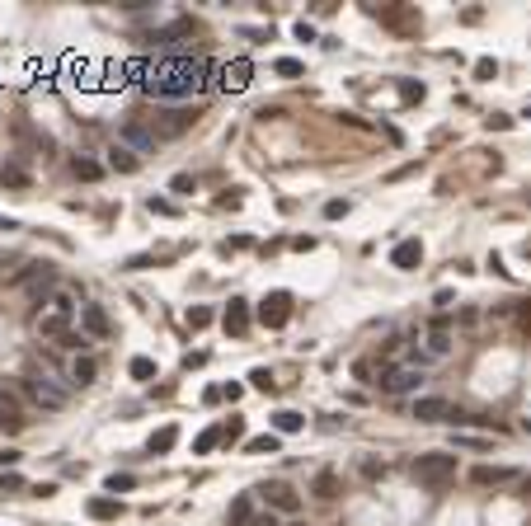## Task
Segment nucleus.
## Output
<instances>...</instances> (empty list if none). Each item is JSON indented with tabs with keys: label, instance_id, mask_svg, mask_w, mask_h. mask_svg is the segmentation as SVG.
Returning <instances> with one entry per match:
<instances>
[{
	"label": "nucleus",
	"instance_id": "1",
	"mask_svg": "<svg viewBox=\"0 0 531 526\" xmlns=\"http://www.w3.org/2000/svg\"><path fill=\"white\" fill-rule=\"evenodd\" d=\"M207 76V62L203 57H170V62H160L141 90L151 94V99H188V94L203 85Z\"/></svg>",
	"mask_w": 531,
	"mask_h": 526
},
{
	"label": "nucleus",
	"instance_id": "2",
	"mask_svg": "<svg viewBox=\"0 0 531 526\" xmlns=\"http://www.w3.org/2000/svg\"><path fill=\"white\" fill-rule=\"evenodd\" d=\"M414 480L423 489H447L456 480V456H447V451H423V456H414Z\"/></svg>",
	"mask_w": 531,
	"mask_h": 526
},
{
	"label": "nucleus",
	"instance_id": "3",
	"mask_svg": "<svg viewBox=\"0 0 531 526\" xmlns=\"http://www.w3.org/2000/svg\"><path fill=\"white\" fill-rule=\"evenodd\" d=\"M71 320H76V301L66 292H57L52 296V310L38 315V334H43V339H66V334H71Z\"/></svg>",
	"mask_w": 531,
	"mask_h": 526
},
{
	"label": "nucleus",
	"instance_id": "4",
	"mask_svg": "<svg viewBox=\"0 0 531 526\" xmlns=\"http://www.w3.org/2000/svg\"><path fill=\"white\" fill-rule=\"evenodd\" d=\"M118 146H127L132 155H137V151H141V155H151V151L160 146V132H156V127H146L141 118H127V123L118 127Z\"/></svg>",
	"mask_w": 531,
	"mask_h": 526
},
{
	"label": "nucleus",
	"instance_id": "5",
	"mask_svg": "<svg viewBox=\"0 0 531 526\" xmlns=\"http://www.w3.org/2000/svg\"><path fill=\"white\" fill-rule=\"evenodd\" d=\"M292 320V296L287 292H268L264 301H259V325L264 329H282Z\"/></svg>",
	"mask_w": 531,
	"mask_h": 526
},
{
	"label": "nucleus",
	"instance_id": "6",
	"mask_svg": "<svg viewBox=\"0 0 531 526\" xmlns=\"http://www.w3.org/2000/svg\"><path fill=\"white\" fill-rule=\"evenodd\" d=\"M254 494H264L268 512H278V517H292V512H301V498H297V489H287V484H259Z\"/></svg>",
	"mask_w": 531,
	"mask_h": 526
},
{
	"label": "nucleus",
	"instance_id": "7",
	"mask_svg": "<svg viewBox=\"0 0 531 526\" xmlns=\"http://www.w3.org/2000/svg\"><path fill=\"white\" fill-rule=\"evenodd\" d=\"M24 395H29L38 409H52V414L66 409V390H57L52 381H43V376H29V381H24Z\"/></svg>",
	"mask_w": 531,
	"mask_h": 526
},
{
	"label": "nucleus",
	"instance_id": "8",
	"mask_svg": "<svg viewBox=\"0 0 531 526\" xmlns=\"http://www.w3.org/2000/svg\"><path fill=\"white\" fill-rule=\"evenodd\" d=\"M419 381H423L419 367H386L381 372V390L386 395H409V390H419Z\"/></svg>",
	"mask_w": 531,
	"mask_h": 526
},
{
	"label": "nucleus",
	"instance_id": "9",
	"mask_svg": "<svg viewBox=\"0 0 531 526\" xmlns=\"http://www.w3.org/2000/svg\"><path fill=\"white\" fill-rule=\"evenodd\" d=\"M80 334L85 339H109L113 334V320L104 306H80Z\"/></svg>",
	"mask_w": 531,
	"mask_h": 526
},
{
	"label": "nucleus",
	"instance_id": "10",
	"mask_svg": "<svg viewBox=\"0 0 531 526\" xmlns=\"http://www.w3.org/2000/svg\"><path fill=\"white\" fill-rule=\"evenodd\" d=\"M221 329H226L231 339H245V334H250V301L235 296L231 306H226V315H221Z\"/></svg>",
	"mask_w": 531,
	"mask_h": 526
},
{
	"label": "nucleus",
	"instance_id": "11",
	"mask_svg": "<svg viewBox=\"0 0 531 526\" xmlns=\"http://www.w3.org/2000/svg\"><path fill=\"white\" fill-rule=\"evenodd\" d=\"M423 263V245H419V235H409V240H400V245L391 249V268H400V273H414Z\"/></svg>",
	"mask_w": 531,
	"mask_h": 526
},
{
	"label": "nucleus",
	"instance_id": "12",
	"mask_svg": "<svg viewBox=\"0 0 531 526\" xmlns=\"http://www.w3.org/2000/svg\"><path fill=\"white\" fill-rule=\"evenodd\" d=\"M456 409L447 400H438V395H423L419 404H414V418H419V423H442V418H452Z\"/></svg>",
	"mask_w": 531,
	"mask_h": 526
},
{
	"label": "nucleus",
	"instance_id": "13",
	"mask_svg": "<svg viewBox=\"0 0 531 526\" xmlns=\"http://www.w3.org/2000/svg\"><path fill=\"white\" fill-rule=\"evenodd\" d=\"M193 123H198V113H188V109H170V113H160V137H179V132H188Z\"/></svg>",
	"mask_w": 531,
	"mask_h": 526
},
{
	"label": "nucleus",
	"instance_id": "14",
	"mask_svg": "<svg viewBox=\"0 0 531 526\" xmlns=\"http://www.w3.org/2000/svg\"><path fill=\"white\" fill-rule=\"evenodd\" d=\"M470 480L480 484V489H489V484H508V480H513V470H508V465H475Z\"/></svg>",
	"mask_w": 531,
	"mask_h": 526
},
{
	"label": "nucleus",
	"instance_id": "15",
	"mask_svg": "<svg viewBox=\"0 0 531 526\" xmlns=\"http://www.w3.org/2000/svg\"><path fill=\"white\" fill-rule=\"evenodd\" d=\"M0 428H10V433L24 428V409H19L15 395H0Z\"/></svg>",
	"mask_w": 531,
	"mask_h": 526
},
{
	"label": "nucleus",
	"instance_id": "16",
	"mask_svg": "<svg viewBox=\"0 0 531 526\" xmlns=\"http://www.w3.org/2000/svg\"><path fill=\"white\" fill-rule=\"evenodd\" d=\"M245 451H250V456H278V451H282V437L278 433H259V437H250V442H245Z\"/></svg>",
	"mask_w": 531,
	"mask_h": 526
},
{
	"label": "nucleus",
	"instance_id": "17",
	"mask_svg": "<svg viewBox=\"0 0 531 526\" xmlns=\"http://www.w3.org/2000/svg\"><path fill=\"white\" fill-rule=\"evenodd\" d=\"M245 85H250V62H245V57H235L231 66H226V90H245Z\"/></svg>",
	"mask_w": 531,
	"mask_h": 526
},
{
	"label": "nucleus",
	"instance_id": "18",
	"mask_svg": "<svg viewBox=\"0 0 531 526\" xmlns=\"http://www.w3.org/2000/svg\"><path fill=\"white\" fill-rule=\"evenodd\" d=\"M174 442H179V428H174V423H165V428L151 437V456H170Z\"/></svg>",
	"mask_w": 531,
	"mask_h": 526
},
{
	"label": "nucleus",
	"instance_id": "19",
	"mask_svg": "<svg viewBox=\"0 0 531 526\" xmlns=\"http://www.w3.org/2000/svg\"><path fill=\"white\" fill-rule=\"evenodd\" d=\"M71 170H76V179H85V184L104 179V165H99V160H90V155H76V160H71Z\"/></svg>",
	"mask_w": 531,
	"mask_h": 526
},
{
	"label": "nucleus",
	"instance_id": "20",
	"mask_svg": "<svg viewBox=\"0 0 531 526\" xmlns=\"http://www.w3.org/2000/svg\"><path fill=\"white\" fill-rule=\"evenodd\" d=\"M301 423H306L301 414L282 409V414H273V433H278V437H292V433H301Z\"/></svg>",
	"mask_w": 531,
	"mask_h": 526
},
{
	"label": "nucleus",
	"instance_id": "21",
	"mask_svg": "<svg viewBox=\"0 0 531 526\" xmlns=\"http://www.w3.org/2000/svg\"><path fill=\"white\" fill-rule=\"evenodd\" d=\"M428 348H433V357H447V353H452V339H447V320H433Z\"/></svg>",
	"mask_w": 531,
	"mask_h": 526
},
{
	"label": "nucleus",
	"instance_id": "22",
	"mask_svg": "<svg viewBox=\"0 0 531 526\" xmlns=\"http://www.w3.org/2000/svg\"><path fill=\"white\" fill-rule=\"evenodd\" d=\"M311 494L315 498H334V494H339V475H334V470H320L315 484H311Z\"/></svg>",
	"mask_w": 531,
	"mask_h": 526
},
{
	"label": "nucleus",
	"instance_id": "23",
	"mask_svg": "<svg viewBox=\"0 0 531 526\" xmlns=\"http://www.w3.org/2000/svg\"><path fill=\"white\" fill-rule=\"evenodd\" d=\"M109 165H113L118 174H132V170L141 165V160H137L132 151H127V146H113V151H109Z\"/></svg>",
	"mask_w": 531,
	"mask_h": 526
},
{
	"label": "nucleus",
	"instance_id": "24",
	"mask_svg": "<svg viewBox=\"0 0 531 526\" xmlns=\"http://www.w3.org/2000/svg\"><path fill=\"white\" fill-rule=\"evenodd\" d=\"M118 498H90V517L94 522H109V517H118Z\"/></svg>",
	"mask_w": 531,
	"mask_h": 526
},
{
	"label": "nucleus",
	"instance_id": "25",
	"mask_svg": "<svg viewBox=\"0 0 531 526\" xmlns=\"http://www.w3.org/2000/svg\"><path fill=\"white\" fill-rule=\"evenodd\" d=\"M71 376H76L80 386H90L94 376H99V362H94V357H76V362H71Z\"/></svg>",
	"mask_w": 531,
	"mask_h": 526
},
{
	"label": "nucleus",
	"instance_id": "26",
	"mask_svg": "<svg viewBox=\"0 0 531 526\" xmlns=\"http://www.w3.org/2000/svg\"><path fill=\"white\" fill-rule=\"evenodd\" d=\"M254 522V503L250 498H235L231 503V526H250Z\"/></svg>",
	"mask_w": 531,
	"mask_h": 526
},
{
	"label": "nucleus",
	"instance_id": "27",
	"mask_svg": "<svg viewBox=\"0 0 531 526\" xmlns=\"http://www.w3.org/2000/svg\"><path fill=\"white\" fill-rule=\"evenodd\" d=\"M0 184H10V188H29V170H24V165H5V170H0Z\"/></svg>",
	"mask_w": 531,
	"mask_h": 526
},
{
	"label": "nucleus",
	"instance_id": "28",
	"mask_svg": "<svg viewBox=\"0 0 531 526\" xmlns=\"http://www.w3.org/2000/svg\"><path fill=\"white\" fill-rule=\"evenodd\" d=\"M250 386L264 390V395H273V390H278V381H273V372H268V367H254V372H250Z\"/></svg>",
	"mask_w": 531,
	"mask_h": 526
},
{
	"label": "nucleus",
	"instance_id": "29",
	"mask_svg": "<svg viewBox=\"0 0 531 526\" xmlns=\"http://www.w3.org/2000/svg\"><path fill=\"white\" fill-rule=\"evenodd\" d=\"M127 372L137 376V381H151V376H156V362H151V357H132V362H127Z\"/></svg>",
	"mask_w": 531,
	"mask_h": 526
},
{
	"label": "nucleus",
	"instance_id": "30",
	"mask_svg": "<svg viewBox=\"0 0 531 526\" xmlns=\"http://www.w3.org/2000/svg\"><path fill=\"white\" fill-rule=\"evenodd\" d=\"M217 442H221V428H207V433L198 437V442H193V451H198V456H207V451L217 447Z\"/></svg>",
	"mask_w": 531,
	"mask_h": 526
},
{
	"label": "nucleus",
	"instance_id": "31",
	"mask_svg": "<svg viewBox=\"0 0 531 526\" xmlns=\"http://www.w3.org/2000/svg\"><path fill=\"white\" fill-rule=\"evenodd\" d=\"M207 325H212V310H207V306L188 310V329H207Z\"/></svg>",
	"mask_w": 531,
	"mask_h": 526
},
{
	"label": "nucleus",
	"instance_id": "32",
	"mask_svg": "<svg viewBox=\"0 0 531 526\" xmlns=\"http://www.w3.org/2000/svg\"><path fill=\"white\" fill-rule=\"evenodd\" d=\"M137 489V475H109V494H127Z\"/></svg>",
	"mask_w": 531,
	"mask_h": 526
},
{
	"label": "nucleus",
	"instance_id": "33",
	"mask_svg": "<svg viewBox=\"0 0 531 526\" xmlns=\"http://www.w3.org/2000/svg\"><path fill=\"white\" fill-rule=\"evenodd\" d=\"M240 437H245V423H240V418L221 423V442H240Z\"/></svg>",
	"mask_w": 531,
	"mask_h": 526
},
{
	"label": "nucleus",
	"instance_id": "34",
	"mask_svg": "<svg viewBox=\"0 0 531 526\" xmlns=\"http://www.w3.org/2000/svg\"><path fill=\"white\" fill-rule=\"evenodd\" d=\"M273 71H278V76H301V62H297V57H278Z\"/></svg>",
	"mask_w": 531,
	"mask_h": 526
},
{
	"label": "nucleus",
	"instance_id": "35",
	"mask_svg": "<svg viewBox=\"0 0 531 526\" xmlns=\"http://www.w3.org/2000/svg\"><path fill=\"white\" fill-rule=\"evenodd\" d=\"M19 489H24V480H19L15 470H10V475H0V494H19Z\"/></svg>",
	"mask_w": 531,
	"mask_h": 526
},
{
	"label": "nucleus",
	"instance_id": "36",
	"mask_svg": "<svg viewBox=\"0 0 531 526\" xmlns=\"http://www.w3.org/2000/svg\"><path fill=\"white\" fill-rule=\"evenodd\" d=\"M19 461H24V456H19L15 447H5V451H0V470H15Z\"/></svg>",
	"mask_w": 531,
	"mask_h": 526
},
{
	"label": "nucleus",
	"instance_id": "37",
	"mask_svg": "<svg viewBox=\"0 0 531 526\" xmlns=\"http://www.w3.org/2000/svg\"><path fill=\"white\" fill-rule=\"evenodd\" d=\"M146 207H151L156 217H174V202H165V198H151V202H146Z\"/></svg>",
	"mask_w": 531,
	"mask_h": 526
},
{
	"label": "nucleus",
	"instance_id": "38",
	"mask_svg": "<svg viewBox=\"0 0 531 526\" xmlns=\"http://www.w3.org/2000/svg\"><path fill=\"white\" fill-rule=\"evenodd\" d=\"M400 99H409V104H414V99H423V85H414V80H405V85H400Z\"/></svg>",
	"mask_w": 531,
	"mask_h": 526
},
{
	"label": "nucleus",
	"instance_id": "39",
	"mask_svg": "<svg viewBox=\"0 0 531 526\" xmlns=\"http://www.w3.org/2000/svg\"><path fill=\"white\" fill-rule=\"evenodd\" d=\"M174 193H193V174H174Z\"/></svg>",
	"mask_w": 531,
	"mask_h": 526
},
{
	"label": "nucleus",
	"instance_id": "40",
	"mask_svg": "<svg viewBox=\"0 0 531 526\" xmlns=\"http://www.w3.org/2000/svg\"><path fill=\"white\" fill-rule=\"evenodd\" d=\"M494 71H499V66L489 62V57H480V62H475V76H480V80H489V76H494Z\"/></svg>",
	"mask_w": 531,
	"mask_h": 526
},
{
	"label": "nucleus",
	"instance_id": "41",
	"mask_svg": "<svg viewBox=\"0 0 531 526\" xmlns=\"http://www.w3.org/2000/svg\"><path fill=\"white\" fill-rule=\"evenodd\" d=\"M456 447H475V451H485L489 442H485V437H466V433H461V437H456Z\"/></svg>",
	"mask_w": 531,
	"mask_h": 526
},
{
	"label": "nucleus",
	"instance_id": "42",
	"mask_svg": "<svg viewBox=\"0 0 531 526\" xmlns=\"http://www.w3.org/2000/svg\"><path fill=\"white\" fill-rule=\"evenodd\" d=\"M344 212H348V202H325V217H329V221H339Z\"/></svg>",
	"mask_w": 531,
	"mask_h": 526
},
{
	"label": "nucleus",
	"instance_id": "43",
	"mask_svg": "<svg viewBox=\"0 0 531 526\" xmlns=\"http://www.w3.org/2000/svg\"><path fill=\"white\" fill-rule=\"evenodd\" d=\"M250 526H278V512H259V517H254Z\"/></svg>",
	"mask_w": 531,
	"mask_h": 526
},
{
	"label": "nucleus",
	"instance_id": "44",
	"mask_svg": "<svg viewBox=\"0 0 531 526\" xmlns=\"http://www.w3.org/2000/svg\"><path fill=\"white\" fill-rule=\"evenodd\" d=\"M0 231H19V221H10V217H0Z\"/></svg>",
	"mask_w": 531,
	"mask_h": 526
},
{
	"label": "nucleus",
	"instance_id": "45",
	"mask_svg": "<svg viewBox=\"0 0 531 526\" xmlns=\"http://www.w3.org/2000/svg\"><path fill=\"white\" fill-rule=\"evenodd\" d=\"M527 494H531V480H527Z\"/></svg>",
	"mask_w": 531,
	"mask_h": 526
},
{
	"label": "nucleus",
	"instance_id": "46",
	"mask_svg": "<svg viewBox=\"0 0 531 526\" xmlns=\"http://www.w3.org/2000/svg\"><path fill=\"white\" fill-rule=\"evenodd\" d=\"M527 118H531V113H527Z\"/></svg>",
	"mask_w": 531,
	"mask_h": 526
}]
</instances>
